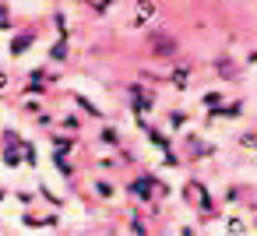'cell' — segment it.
<instances>
[{
    "label": "cell",
    "instance_id": "cell-10",
    "mask_svg": "<svg viewBox=\"0 0 257 236\" xmlns=\"http://www.w3.org/2000/svg\"><path fill=\"white\" fill-rule=\"evenodd\" d=\"M53 148H57V155L71 152V148H74V138H64V134H57V138H53Z\"/></svg>",
    "mask_w": 257,
    "mask_h": 236
},
{
    "label": "cell",
    "instance_id": "cell-2",
    "mask_svg": "<svg viewBox=\"0 0 257 236\" xmlns=\"http://www.w3.org/2000/svg\"><path fill=\"white\" fill-rule=\"evenodd\" d=\"M155 15H159V8H155V4H138V8H134V15H131V29H145Z\"/></svg>",
    "mask_w": 257,
    "mask_h": 236
},
{
    "label": "cell",
    "instance_id": "cell-16",
    "mask_svg": "<svg viewBox=\"0 0 257 236\" xmlns=\"http://www.w3.org/2000/svg\"><path fill=\"white\" fill-rule=\"evenodd\" d=\"M131 232H134V236H148V229H145V222H141L138 215L131 218Z\"/></svg>",
    "mask_w": 257,
    "mask_h": 236
},
{
    "label": "cell",
    "instance_id": "cell-12",
    "mask_svg": "<svg viewBox=\"0 0 257 236\" xmlns=\"http://www.w3.org/2000/svg\"><path fill=\"white\" fill-rule=\"evenodd\" d=\"M99 141H102V145H120V134H116L113 127H106V131L99 134Z\"/></svg>",
    "mask_w": 257,
    "mask_h": 236
},
{
    "label": "cell",
    "instance_id": "cell-19",
    "mask_svg": "<svg viewBox=\"0 0 257 236\" xmlns=\"http://www.w3.org/2000/svg\"><path fill=\"white\" fill-rule=\"evenodd\" d=\"M43 197H46V201H50V204H53V208H60V204H64V201H60V197H57V194H53V190H46V187H43Z\"/></svg>",
    "mask_w": 257,
    "mask_h": 236
},
{
    "label": "cell",
    "instance_id": "cell-1",
    "mask_svg": "<svg viewBox=\"0 0 257 236\" xmlns=\"http://www.w3.org/2000/svg\"><path fill=\"white\" fill-rule=\"evenodd\" d=\"M152 187H159V183H155V176H152V173H145V176L131 180V187H127V190H131L138 201H145V204H148V201H152Z\"/></svg>",
    "mask_w": 257,
    "mask_h": 236
},
{
    "label": "cell",
    "instance_id": "cell-15",
    "mask_svg": "<svg viewBox=\"0 0 257 236\" xmlns=\"http://www.w3.org/2000/svg\"><path fill=\"white\" fill-rule=\"evenodd\" d=\"M8 29H11V11L0 4V32H8Z\"/></svg>",
    "mask_w": 257,
    "mask_h": 236
},
{
    "label": "cell",
    "instance_id": "cell-20",
    "mask_svg": "<svg viewBox=\"0 0 257 236\" xmlns=\"http://www.w3.org/2000/svg\"><path fill=\"white\" fill-rule=\"evenodd\" d=\"M169 124H173V127H183L187 116H183V113H169Z\"/></svg>",
    "mask_w": 257,
    "mask_h": 236
},
{
    "label": "cell",
    "instance_id": "cell-8",
    "mask_svg": "<svg viewBox=\"0 0 257 236\" xmlns=\"http://www.w3.org/2000/svg\"><path fill=\"white\" fill-rule=\"evenodd\" d=\"M225 229H229V236H246V222L243 218H225Z\"/></svg>",
    "mask_w": 257,
    "mask_h": 236
},
{
    "label": "cell",
    "instance_id": "cell-18",
    "mask_svg": "<svg viewBox=\"0 0 257 236\" xmlns=\"http://www.w3.org/2000/svg\"><path fill=\"white\" fill-rule=\"evenodd\" d=\"M204 106H222V95L218 92H204Z\"/></svg>",
    "mask_w": 257,
    "mask_h": 236
},
{
    "label": "cell",
    "instance_id": "cell-17",
    "mask_svg": "<svg viewBox=\"0 0 257 236\" xmlns=\"http://www.w3.org/2000/svg\"><path fill=\"white\" fill-rule=\"evenodd\" d=\"M239 145H243V148H250V152H257V134H243V138H239Z\"/></svg>",
    "mask_w": 257,
    "mask_h": 236
},
{
    "label": "cell",
    "instance_id": "cell-5",
    "mask_svg": "<svg viewBox=\"0 0 257 236\" xmlns=\"http://www.w3.org/2000/svg\"><path fill=\"white\" fill-rule=\"evenodd\" d=\"M243 113V102H225L222 109H211V120L215 116H225V120H232V116H239Z\"/></svg>",
    "mask_w": 257,
    "mask_h": 236
},
{
    "label": "cell",
    "instance_id": "cell-9",
    "mask_svg": "<svg viewBox=\"0 0 257 236\" xmlns=\"http://www.w3.org/2000/svg\"><path fill=\"white\" fill-rule=\"evenodd\" d=\"M74 102H78V106H81V109H85V113H88V116H102V109H99V106H95V102H88V99H85V95H74Z\"/></svg>",
    "mask_w": 257,
    "mask_h": 236
},
{
    "label": "cell",
    "instance_id": "cell-7",
    "mask_svg": "<svg viewBox=\"0 0 257 236\" xmlns=\"http://www.w3.org/2000/svg\"><path fill=\"white\" fill-rule=\"evenodd\" d=\"M187 78H190V67H176V71L169 74V81H173L176 88H187Z\"/></svg>",
    "mask_w": 257,
    "mask_h": 236
},
{
    "label": "cell",
    "instance_id": "cell-11",
    "mask_svg": "<svg viewBox=\"0 0 257 236\" xmlns=\"http://www.w3.org/2000/svg\"><path fill=\"white\" fill-rule=\"evenodd\" d=\"M95 194H99L102 201H109V197H113V183H106V180H95Z\"/></svg>",
    "mask_w": 257,
    "mask_h": 236
},
{
    "label": "cell",
    "instance_id": "cell-21",
    "mask_svg": "<svg viewBox=\"0 0 257 236\" xmlns=\"http://www.w3.org/2000/svg\"><path fill=\"white\" fill-rule=\"evenodd\" d=\"M4 85H8V78H4V74H0V88H4Z\"/></svg>",
    "mask_w": 257,
    "mask_h": 236
},
{
    "label": "cell",
    "instance_id": "cell-6",
    "mask_svg": "<svg viewBox=\"0 0 257 236\" xmlns=\"http://www.w3.org/2000/svg\"><path fill=\"white\" fill-rule=\"evenodd\" d=\"M148 131V141L155 145V148H162V152H173V145H169V138L162 134V131H152V127H145Z\"/></svg>",
    "mask_w": 257,
    "mask_h": 236
},
{
    "label": "cell",
    "instance_id": "cell-13",
    "mask_svg": "<svg viewBox=\"0 0 257 236\" xmlns=\"http://www.w3.org/2000/svg\"><path fill=\"white\" fill-rule=\"evenodd\" d=\"M53 60H67V39H60L57 46H53V53H50Z\"/></svg>",
    "mask_w": 257,
    "mask_h": 236
},
{
    "label": "cell",
    "instance_id": "cell-3",
    "mask_svg": "<svg viewBox=\"0 0 257 236\" xmlns=\"http://www.w3.org/2000/svg\"><path fill=\"white\" fill-rule=\"evenodd\" d=\"M32 43H36V32H18V36L11 39V46H8V53H11V57H22V53H25V50H29Z\"/></svg>",
    "mask_w": 257,
    "mask_h": 236
},
{
    "label": "cell",
    "instance_id": "cell-22",
    "mask_svg": "<svg viewBox=\"0 0 257 236\" xmlns=\"http://www.w3.org/2000/svg\"><path fill=\"white\" fill-rule=\"evenodd\" d=\"M180 236H194V232H190V229H183V232H180Z\"/></svg>",
    "mask_w": 257,
    "mask_h": 236
},
{
    "label": "cell",
    "instance_id": "cell-4",
    "mask_svg": "<svg viewBox=\"0 0 257 236\" xmlns=\"http://www.w3.org/2000/svg\"><path fill=\"white\" fill-rule=\"evenodd\" d=\"M152 39H155V57H173V53H176V43H173L169 36H162V32H155Z\"/></svg>",
    "mask_w": 257,
    "mask_h": 236
},
{
    "label": "cell",
    "instance_id": "cell-23",
    "mask_svg": "<svg viewBox=\"0 0 257 236\" xmlns=\"http://www.w3.org/2000/svg\"><path fill=\"white\" fill-rule=\"evenodd\" d=\"M0 201H4V190H0Z\"/></svg>",
    "mask_w": 257,
    "mask_h": 236
},
{
    "label": "cell",
    "instance_id": "cell-14",
    "mask_svg": "<svg viewBox=\"0 0 257 236\" xmlns=\"http://www.w3.org/2000/svg\"><path fill=\"white\" fill-rule=\"evenodd\" d=\"M53 162H57V169H60V176H71L74 169H71V162L64 159V155H53Z\"/></svg>",
    "mask_w": 257,
    "mask_h": 236
}]
</instances>
